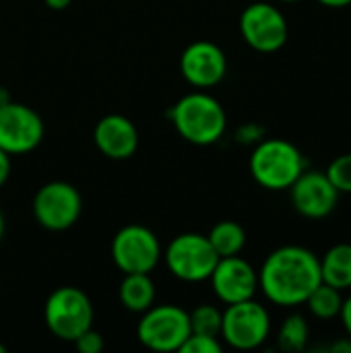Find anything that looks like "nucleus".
<instances>
[{
	"label": "nucleus",
	"instance_id": "1",
	"mask_svg": "<svg viewBox=\"0 0 351 353\" xmlns=\"http://www.w3.org/2000/svg\"><path fill=\"white\" fill-rule=\"evenodd\" d=\"M321 281L319 254L296 244L275 248L259 269V290L279 308L304 306Z\"/></svg>",
	"mask_w": 351,
	"mask_h": 353
},
{
	"label": "nucleus",
	"instance_id": "2",
	"mask_svg": "<svg viewBox=\"0 0 351 353\" xmlns=\"http://www.w3.org/2000/svg\"><path fill=\"white\" fill-rule=\"evenodd\" d=\"M168 116L174 122L176 132L199 147L215 145L228 128V116L223 105L205 91H192L180 97Z\"/></svg>",
	"mask_w": 351,
	"mask_h": 353
},
{
	"label": "nucleus",
	"instance_id": "3",
	"mask_svg": "<svg viewBox=\"0 0 351 353\" xmlns=\"http://www.w3.org/2000/svg\"><path fill=\"white\" fill-rule=\"evenodd\" d=\"M250 176L265 190H288L308 168L302 151L285 139H263L250 153Z\"/></svg>",
	"mask_w": 351,
	"mask_h": 353
},
{
	"label": "nucleus",
	"instance_id": "4",
	"mask_svg": "<svg viewBox=\"0 0 351 353\" xmlns=\"http://www.w3.org/2000/svg\"><path fill=\"white\" fill-rule=\"evenodd\" d=\"M93 304L89 296L72 285L54 290L43 306V323L60 341H74L81 333L93 327Z\"/></svg>",
	"mask_w": 351,
	"mask_h": 353
},
{
	"label": "nucleus",
	"instance_id": "5",
	"mask_svg": "<svg viewBox=\"0 0 351 353\" xmlns=\"http://www.w3.org/2000/svg\"><path fill=\"white\" fill-rule=\"evenodd\" d=\"M271 335V314L254 298L228 304L221 314L219 337L238 352H252L267 343Z\"/></svg>",
	"mask_w": 351,
	"mask_h": 353
},
{
	"label": "nucleus",
	"instance_id": "6",
	"mask_svg": "<svg viewBox=\"0 0 351 353\" xmlns=\"http://www.w3.org/2000/svg\"><path fill=\"white\" fill-rule=\"evenodd\" d=\"M190 316L176 304L151 306L141 314L137 325L139 341L151 352H180L182 343L190 335Z\"/></svg>",
	"mask_w": 351,
	"mask_h": 353
},
{
	"label": "nucleus",
	"instance_id": "7",
	"mask_svg": "<svg viewBox=\"0 0 351 353\" xmlns=\"http://www.w3.org/2000/svg\"><path fill=\"white\" fill-rule=\"evenodd\" d=\"M168 271L186 283H201V281H209L219 254L213 250L211 242L207 236L188 232V234H180L176 236L166 252H163Z\"/></svg>",
	"mask_w": 351,
	"mask_h": 353
},
{
	"label": "nucleus",
	"instance_id": "8",
	"mask_svg": "<svg viewBox=\"0 0 351 353\" xmlns=\"http://www.w3.org/2000/svg\"><path fill=\"white\" fill-rule=\"evenodd\" d=\"M110 254L118 271L126 273H151L159 265L163 250L159 238L145 225H124L116 232Z\"/></svg>",
	"mask_w": 351,
	"mask_h": 353
},
{
	"label": "nucleus",
	"instance_id": "9",
	"mask_svg": "<svg viewBox=\"0 0 351 353\" xmlns=\"http://www.w3.org/2000/svg\"><path fill=\"white\" fill-rule=\"evenodd\" d=\"M35 221L48 232H64L72 228L83 211L81 192L62 180L43 184L31 203Z\"/></svg>",
	"mask_w": 351,
	"mask_h": 353
},
{
	"label": "nucleus",
	"instance_id": "10",
	"mask_svg": "<svg viewBox=\"0 0 351 353\" xmlns=\"http://www.w3.org/2000/svg\"><path fill=\"white\" fill-rule=\"evenodd\" d=\"M242 39L261 54L281 50L290 37V25L279 6L271 2H252L240 14Z\"/></svg>",
	"mask_w": 351,
	"mask_h": 353
},
{
	"label": "nucleus",
	"instance_id": "11",
	"mask_svg": "<svg viewBox=\"0 0 351 353\" xmlns=\"http://www.w3.org/2000/svg\"><path fill=\"white\" fill-rule=\"evenodd\" d=\"M46 126L41 116L12 99L0 103V149L8 155H25L39 147Z\"/></svg>",
	"mask_w": 351,
	"mask_h": 353
},
{
	"label": "nucleus",
	"instance_id": "12",
	"mask_svg": "<svg viewBox=\"0 0 351 353\" xmlns=\"http://www.w3.org/2000/svg\"><path fill=\"white\" fill-rule=\"evenodd\" d=\"M294 209L306 219H325L329 217L337 203L339 190L321 170H304L298 180L288 188Z\"/></svg>",
	"mask_w": 351,
	"mask_h": 353
},
{
	"label": "nucleus",
	"instance_id": "13",
	"mask_svg": "<svg viewBox=\"0 0 351 353\" xmlns=\"http://www.w3.org/2000/svg\"><path fill=\"white\" fill-rule=\"evenodd\" d=\"M180 72L188 85L197 89H211L228 74L225 52L209 39H197L184 48L180 56Z\"/></svg>",
	"mask_w": 351,
	"mask_h": 353
},
{
	"label": "nucleus",
	"instance_id": "14",
	"mask_svg": "<svg viewBox=\"0 0 351 353\" xmlns=\"http://www.w3.org/2000/svg\"><path fill=\"white\" fill-rule=\"evenodd\" d=\"M209 281L213 294L225 306L250 300L259 292V271L240 254L219 259Z\"/></svg>",
	"mask_w": 351,
	"mask_h": 353
},
{
	"label": "nucleus",
	"instance_id": "15",
	"mask_svg": "<svg viewBox=\"0 0 351 353\" xmlns=\"http://www.w3.org/2000/svg\"><path fill=\"white\" fill-rule=\"evenodd\" d=\"M93 143L108 159H130L139 149V130L134 122L120 114L103 116L93 128Z\"/></svg>",
	"mask_w": 351,
	"mask_h": 353
},
{
	"label": "nucleus",
	"instance_id": "16",
	"mask_svg": "<svg viewBox=\"0 0 351 353\" xmlns=\"http://www.w3.org/2000/svg\"><path fill=\"white\" fill-rule=\"evenodd\" d=\"M118 296L128 312L143 314L149 310L155 304V283L151 273H126L118 288Z\"/></svg>",
	"mask_w": 351,
	"mask_h": 353
},
{
	"label": "nucleus",
	"instance_id": "17",
	"mask_svg": "<svg viewBox=\"0 0 351 353\" xmlns=\"http://www.w3.org/2000/svg\"><path fill=\"white\" fill-rule=\"evenodd\" d=\"M321 261V279L341 292L351 290V244L341 242L331 246Z\"/></svg>",
	"mask_w": 351,
	"mask_h": 353
},
{
	"label": "nucleus",
	"instance_id": "18",
	"mask_svg": "<svg viewBox=\"0 0 351 353\" xmlns=\"http://www.w3.org/2000/svg\"><path fill=\"white\" fill-rule=\"evenodd\" d=\"M207 238H209L213 250L219 254V259L236 256L246 246V232L236 221H219L217 225L211 228Z\"/></svg>",
	"mask_w": 351,
	"mask_h": 353
},
{
	"label": "nucleus",
	"instance_id": "19",
	"mask_svg": "<svg viewBox=\"0 0 351 353\" xmlns=\"http://www.w3.org/2000/svg\"><path fill=\"white\" fill-rule=\"evenodd\" d=\"M304 306H308V312L319 321L339 319V312H341V306H343V292L321 281L312 290V294L308 296Z\"/></svg>",
	"mask_w": 351,
	"mask_h": 353
},
{
	"label": "nucleus",
	"instance_id": "20",
	"mask_svg": "<svg viewBox=\"0 0 351 353\" xmlns=\"http://www.w3.org/2000/svg\"><path fill=\"white\" fill-rule=\"evenodd\" d=\"M310 339V325L306 321L304 314L300 312H292L290 316H285V321L279 327L277 333V343L283 352L298 353L304 352Z\"/></svg>",
	"mask_w": 351,
	"mask_h": 353
},
{
	"label": "nucleus",
	"instance_id": "21",
	"mask_svg": "<svg viewBox=\"0 0 351 353\" xmlns=\"http://www.w3.org/2000/svg\"><path fill=\"white\" fill-rule=\"evenodd\" d=\"M221 314L223 312L217 306H211V304L197 306L192 312H188V316H190V331L192 333H201V335L219 337V331H221Z\"/></svg>",
	"mask_w": 351,
	"mask_h": 353
},
{
	"label": "nucleus",
	"instance_id": "22",
	"mask_svg": "<svg viewBox=\"0 0 351 353\" xmlns=\"http://www.w3.org/2000/svg\"><path fill=\"white\" fill-rule=\"evenodd\" d=\"M327 178L339 190V194H351V153L337 155L325 170Z\"/></svg>",
	"mask_w": 351,
	"mask_h": 353
},
{
	"label": "nucleus",
	"instance_id": "23",
	"mask_svg": "<svg viewBox=\"0 0 351 353\" xmlns=\"http://www.w3.org/2000/svg\"><path fill=\"white\" fill-rule=\"evenodd\" d=\"M223 345L219 343L217 337L213 335H201V333H190L188 339L182 343L180 353H221Z\"/></svg>",
	"mask_w": 351,
	"mask_h": 353
},
{
	"label": "nucleus",
	"instance_id": "24",
	"mask_svg": "<svg viewBox=\"0 0 351 353\" xmlns=\"http://www.w3.org/2000/svg\"><path fill=\"white\" fill-rule=\"evenodd\" d=\"M72 343L79 353H99L103 350V337L93 327L87 329L85 333H81Z\"/></svg>",
	"mask_w": 351,
	"mask_h": 353
},
{
	"label": "nucleus",
	"instance_id": "25",
	"mask_svg": "<svg viewBox=\"0 0 351 353\" xmlns=\"http://www.w3.org/2000/svg\"><path fill=\"white\" fill-rule=\"evenodd\" d=\"M263 139H265V128L257 122H246V124L238 126V130H236V141L240 145H252L254 147Z\"/></svg>",
	"mask_w": 351,
	"mask_h": 353
},
{
	"label": "nucleus",
	"instance_id": "26",
	"mask_svg": "<svg viewBox=\"0 0 351 353\" xmlns=\"http://www.w3.org/2000/svg\"><path fill=\"white\" fill-rule=\"evenodd\" d=\"M339 319H341V325L345 329V335L351 339V296L350 298H343V306H341Z\"/></svg>",
	"mask_w": 351,
	"mask_h": 353
},
{
	"label": "nucleus",
	"instance_id": "27",
	"mask_svg": "<svg viewBox=\"0 0 351 353\" xmlns=\"http://www.w3.org/2000/svg\"><path fill=\"white\" fill-rule=\"evenodd\" d=\"M10 168H12L10 155H8L4 149H0V188L6 184V180H8V176H10Z\"/></svg>",
	"mask_w": 351,
	"mask_h": 353
},
{
	"label": "nucleus",
	"instance_id": "28",
	"mask_svg": "<svg viewBox=\"0 0 351 353\" xmlns=\"http://www.w3.org/2000/svg\"><path fill=\"white\" fill-rule=\"evenodd\" d=\"M331 352H333V353H351V339H350V337H345L343 341H335V343L331 345Z\"/></svg>",
	"mask_w": 351,
	"mask_h": 353
},
{
	"label": "nucleus",
	"instance_id": "29",
	"mask_svg": "<svg viewBox=\"0 0 351 353\" xmlns=\"http://www.w3.org/2000/svg\"><path fill=\"white\" fill-rule=\"evenodd\" d=\"M317 2L327 8H345L351 4V0H317Z\"/></svg>",
	"mask_w": 351,
	"mask_h": 353
},
{
	"label": "nucleus",
	"instance_id": "30",
	"mask_svg": "<svg viewBox=\"0 0 351 353\" xmlns=\"http://www.w3.org/2000/svg\"><path fill=\"white\" fill-rule=\"evenodd\" d=\"M43 2H46V6L52 8V10H64L72 0H43Z\"/></svg>",
	"mask_w": 351,
	"mask_h": 353
},
{
	"label": "nucleus",
	"instance_id": "31",
	"mask_svg": "<svg viewBox=\"0 0 351 353\" xmlns=\"http://www.w3.org/2000/svg\"><path fill=\"white\" fill-rule=\"evenodd\" d=\"M4 236V215H2V209H0V240Z\"/></svg>",
	"mask_w": 351,
	"mask_h": 353
},
{
	"label": "nucleus",
	"instance_id": "32",
	"mask_svg": "<svg viewBox=\"0 0 351 353\" xmlns=\"http://www.w3.org/2000/svg\"><path fill=\"white\" fill-rule=\"evenodd\" d=\"M279 2H285V4H294V2H300V0H279Z\"/></svg>",
	"mask_w": 351,
	"mask_h": 353
},
{
	"label": "nucleus",
	"instance_id": "33",
	"mask_svg": "<svg viewBox=\"0 0 351 353\" xmlns=\"http://www.w3.org/2000/svg\"><path fill=\"white\" fill-rule=\"evenodd\" d=\"M0 353H6V347L2 345V341H0Z\"/></svg>",
	"mask_w": 351,
	"mask_h": 353
}]
</instances>
